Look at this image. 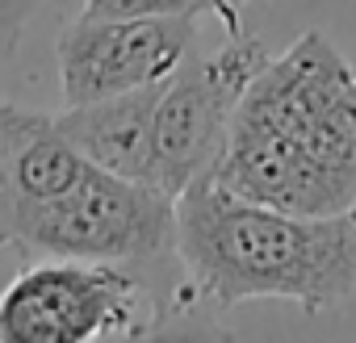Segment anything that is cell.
<instances>
[{"label":"cell","mask_w":356,"mask_h":343,"mask_svg":"<svg viewBox=\"0 0 356 343\" xmlns=\"http://www.w3.org/2000/svg\"><path fill=\"white\" fill-rule=\"evenodd\" d=\"M210 176L293 214L356 206V72L323 30L256 72Z\"/></svg>","instance_id":"obj_1"},{"label":"cell","mask_w":356,"mask_h":343,"mask_svg":"<svg viewBox=\"0 0 356 343\" xmlns=\"http://www.w3.org/2000/svg\"><path fill=\"white\" fill-rule=\"evenodd\" d=\"M176 264L218 310L277 297L302 314L339 310L356 297V206L293 214L248 201L214 176L176 197Z\"/></svg>","instance_id":"obj_2"},{"label":"cell","mask_w":356,"mask_h":343,"mask_svg":"<svg viewBox=\"0 0 356 343\" xmlns=\"http://www.w3.org/2000/svg\"><path fill=\"white\" fill-rule=\"evenodd\" d=\"M0 247L22 260L159 264L176 256V197L92 167L72 193L0 218Z\"/></svg>","instance_id":"obj_3"},{"label":"cell","mask_w":356,"mask_h":343,"mask_svg":"<svg viewBox=\"0 0 356 343\" xmlns=\"http://www.w3.org/2000/svg\"><path fill=\"white\" fill-rule=\"evenodd\" d=\"M151 306V289L134 264L30 260L0 293V339H138L159 322Z\"/></svg>","instance_id":"obj_4"},{"label":"cell","mask_w":356,"mask_h":343,"mask_svg":"<svg viewBox=\"0 0 356 343\" xmlns=\"http://www.w3.org/2000/svg\"><path fill=\"white\" fill-rule=\"evenodd\" d=\"M264 63V42L239 30L214 51H193L163 80L155 101V185L168 197L214 172L235 109Z\"/></svg>","instance_id":"obj_5"},{"label":"cell","mask_w":356,"mask_h":343,"mask_svg":"<svg viewBox=\"0 0 356 343\" xmlns=\"http://www.w3.org/2000/svg\"><path fill=\"white\" fill-rule=\"evenodd\" d=\"M197 26L202 17L189 13L72 17L55 42L63 105H88L168 80L197 51Z\"/></svg>","instance_id":"obj_6"},{"label":"cell","mask_w":356,"mask_h":343,"mask_svg":"<svg viewBox=\"0 0 356 343\" xmlns=\"http://www.w3.org/2000/svg\"><path fill=\"white\" fill-rule=\"evenodd\" d=\"M97 163L59 130L55 113H38L0 97V218L72 193Z\"/></svg>","instance_id":"obj_7"},{"label":"cell","mask_w":356,"mask_h":343,"mask_svg":"<svg viewBox=\"0 0 356 343\" xmlns=\"http://www.w3.org/2000/svg\"><path fill=\"white\" fill-rule=\"evenodd\" d=\"M159 88H163V80L134 88V92H122V97L63 105L55 113V122L97 167L143 181V185H155V101H159Z\"/></svg>","instance_id":"obj_8"},{"label":"cell","mask_w":356,"mask_h":343,"mask_svg":"<svg viewBox=\"0 0 356 343\" xmlns=\"http://www.w3.org/2000/svg\"><path fill=\"white\" fill-rule=\"evenodd\" d=\"M84 13H101V17L189 13V17H214L222 26V0H84Z\"/></svg>","instance_id":"obj_9"},{"label":"cell","mask_w":356,"mask_h":343,"mask_svg":"<svg viewBox=\"0 0 356 343\" xmlns=\"http://www.w3.org/2000/svg\"><path fill=\"white\" fill-rule=\"evenodd\" d=\"M42 0H0V63H9L26 38V26Z\"/></svg>","instance_id":"obj_10"},{"label":"cell","mask_w":356,"mask_h":343,"mask_svg":"<svg viewBox=\"0 0 356 343\" xmlns=\"http://www.w3.org/2000/svg\"><path fill=\"white\" fill-rule=\"evenodd\" d=\"M243 5H248V0H222V30L227 34L243 30Z\"/></svg>","instance_id":"obj_11"}]
</instances>
